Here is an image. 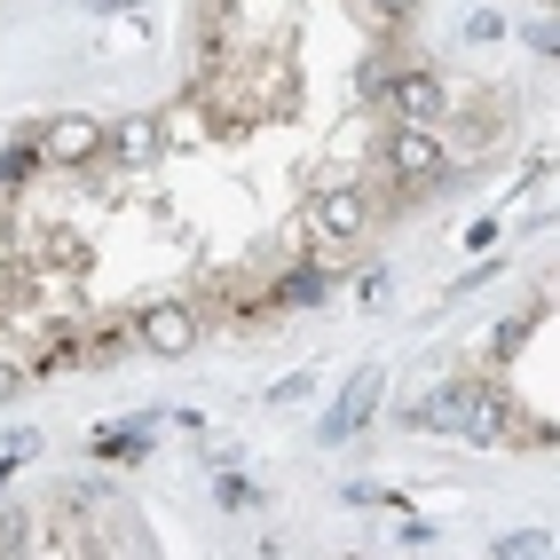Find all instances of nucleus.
I'll return each mask as SVG.
<instances>
[{
  "instance_id": "1",
  "label": "nucleus",
  "mask_w": 560,
  "mask_h": 560,
  "mask_svg": "<svg viewBox=\"0 0 560 560\" xmlns=\"http://www.w3.org/2000/svg\"><path fill=\"white\" fill-rule=\"evenodd\" d=\"M410 427L419 434H466V442H505L513 434V410L498 395H481V387H451V395H427V402H410Z\"/></svg>"
},
{
  "instance_id": "2",
  "label": "nucleus",
  "mask_w": 560,
  "mask_h": 560,
  "mask_svg": "<svg viewBox=\"0 0 560 560\" xmlns=\"http://www.w3.org/2000/svg\"><path fill=\"white\" fill-rule=\"evenodd\" d=\"M380 95H387V110H395L402 127H434L442 110H451V88H442L434 71H395V80H387Z\"/></svg>"
},
{
  "instance_id": "3",
  "label": "nucleus",
  "mask_w": 560,
  "mask_h": 560,
  "mask_svg": "<svg viewBox=\"0 0 560 560\" xmlns=\"http://www.w3.org/2000/svg\"><path fill=\"white\" fill-rule=\"evenodd\" d=\"M308 230H316L324 245H355V237L371 230V198H363V190H324V198L308 206Z\"/></svg>"
},
{
  "instance_id": "4",
  "label": "nucleus",
  "mask_w": 560,
  "mask_h": 560,
  "mask_svg": "<svg viewBox=\"0 0 560 560\" xmlns=\"http://www.w3.org/2000/svg\"><path fill=\"white\" fill-rule=\"evenodd\" d=\"M142 348L151 355H190V340H198V308L190 301H159V308H142Z\"/></svg>"
},
{
  "instance_id": "5",
  "label": "nucleus",
  "mask_w": 560,
  "mask_h": 560,
  "mask_svg": "<svg viewBox=\"0 0 560 560\" xmlns=\"http://www.w3.org/2000/svg\"><path fill=\"white\" fill-rule=\"evenodd\" d=\"M380 410V371H355V380L340 387V402L324 410V427H316V442H355V427Z\"/></svg>"
},
{
  "instance_id": "6",
  "label": "nucleus",
  "mask_w": 560,
  "mask_h": 560,
  "mask_svg": "<svg viewBox=\"0 0 560 560\" xmlns=\"http://www.w3.org/2000/svg\"><path fill=\"white\" fill-rule=\"evenodd\" d=\"M387 174H395V182L442 174V135H434V127H395V135H387Z\"/></svg>"
},
{
  "instance_id": "7",
  "label": "nucleus",
  "mask_w": 560,
  "mask_h": 560,
  "mask_svg": "<svg viewBox=\"0 0 560 560\" xmlns=\"http://www.w3.org/2000/svg\"><path fill=\"white\" fill-rule=\"evenodd\" d=\"M48 166H80V159H95L103 151V127L95 119H56V127H40V142H32Z\"/></svg>"
},
{
  "instance_id": "8",
  "label": "nucleus",
  "mask_w": 560,
  "mask_h": 560,
  "mask_svg": "<svg viewBox=\"0 0 560 560\" xmlns=\"http://www.w3.org/2000/svg\"><path fill=\"white\" fill-rule=\"evenodd\" d=\"M151 451V419H127V427H95V458H142Z\"/></svg>"
},
{
  "instance_id": "9",
  "label": "nucleus",
  "mask_w": 560,
  "mask_h": 560,
  "mask_svg": "<svg viewBox=\"0 0 560 560\" xmlns=\"http://www.w3.org/2000/svg\"><path fill=\"white\" fill-rule=\"evenodd\" d=\"M324 292H331V269H324V260H308V269H292V277L277 284V308H316Z\"/></svg>"
},
{
  "instance_id": "10",
  "label": "nucleus",
  "mask_w": 560,
  "mask_h": 560,
  "mask_svg": "<svg viewBox=\"0 0 560 560\" xmlns=\"http://www.w3.org/2000/svg\"><path fill=\"white\" fill-rule=\"evenodd\" d=\"M119 151H127V159H151V151H159V127H151V119H127V127H119Z\"/></svg>"
},
{
  "instance_id": "11",
  "label": "nucleus",
  "mask_w": 560,
  "mask_h": 560,
  "mask_svg": "<svg viewBox=\"0 0 560 560\" xmlns=\"http://www.w3.org/2000/svg\"><path fill=\"white\" fill-rule=\"evenodd\" d=\"M498 552H505V560H545L552 537H537V529H529V537H498Z\"/></svg>"
},
{
  "instance_id": "12",
  "label": "nucleus",
  "mask_w": 560,
  "mask_h": 560,
  "mask_svg": "<svg viewBox=\"0 0 560 560\" xmlns=\"http://www.w3.org/2000/svg\"><path fill=\"white\" fill-rule=\"evenodd\" d=\"M32 166H40V151H9V159H0V190H9V182H24Z\"/></svg>"
},
{
  "instance_id": "13",
  "label": "nucleus",
  "mask_w": 560,
  "mask_h": 560,
  "mask_svg": "<svg viewBox=\"0 0 560 560\" xmlns=\"http://www.w3.org/2000/svg\"><path fill=\"white\" fill-rule=\"evenodd\" d=\"M221 505H253V490H245V474H230V466H221Z\"/></svg>"
},
{
  "instance_id": "14",
  "label": "nucleus",
  "mask_w": 560,
  "mask_h": 560,
  "mask_svg": "<svg viewBox=\"0 0 560 560\" xmlns=\"http://www.w3.org/2000/svg\"><path fill=\"white\" fill-rule=\"evenodd\" d=\"M371 9H380V16H410L419 0H371Z\"/></svg>"
},
{
  "instance_id": "15",
  "label": "nucleus",
  "mask_w": 560,
  "mask_h": 560,
  "mask_svg": "<svg viewBox=\"0 0 560 560\" xmlns=\"http://www.w3.org/2000/svg\"><path fill=\"white\" fill-rule=\"evenodd\" d=\"M16 387H24V380H16V371H0V402H9V395H16Z\"/></svg>"
}]
</instances>
